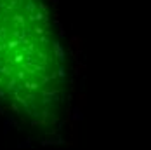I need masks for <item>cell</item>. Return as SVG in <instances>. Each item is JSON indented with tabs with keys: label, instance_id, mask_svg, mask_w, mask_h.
<instances>
[{
	"label": "cell",
	"instance_id": "cell-1",
	"mask_svg": "<svg viewBox=\"0 0 151 150\" xmlns=\"http://www.w3.org/2000/svg\"><path fill=\"white\" fill-rule=\"evenodd\" d=\"M66 98V66L44 0H0V103L31 126H50Z\"/></svg>",
	"mask_w": 151,
	"mask_h": 150
}]
</instances>
